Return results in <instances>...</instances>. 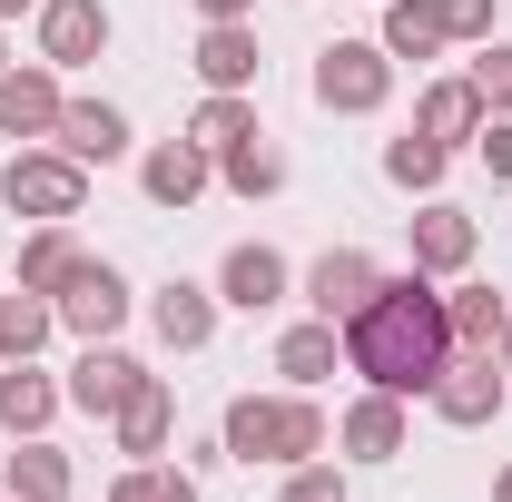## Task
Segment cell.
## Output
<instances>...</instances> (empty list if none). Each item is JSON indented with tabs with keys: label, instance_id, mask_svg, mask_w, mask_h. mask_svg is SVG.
Returning <instances> with one entry per match:
<instances>
[{
	"label": "cell",
	"instance_id": "cell-32",
	"mask_svg": "<svg viewBox=\"0 0 512 502\" xmlns=\"http://www.w3.org/2000/svg\"><path fill=\"white\" fill-rule=\"evenodd\" d=\"M463 79L483 89V109H493V119H512V40H483V50H473V69H463Z\"/></svg>",
	"mask_w": 512,
	"mask_h": 502
},
{
	"label": "cell",
	"instance_id": "cell-4",
	"mask_svg": "<svg viewBox=\"0 0 512 502\" xmlns=\"http://www.w3.org/2000/svg\"><path fill=\"white\" fill-rule=\"evenodd\" d=\"M384 99H394L384 40H325V50H316V109H335V119H375Z\"/></svg>",
	"mask_w": 512,
	"mask_h": 502
},
{
	"label": "cell",
	"instance_id": "cell-33",
	"mask_svg": "<svg viewBox=\"0 0 512 502\" xmlns=\"http://www.w3.org/2000/svg\"><path fill=\"white\" fill-rule=\"evenodd\" d=\"M444 30L453 40H493V0H444Z\"/></svg>",
	"mask_w": 512,
	"mask_h": 502
},
{
	"label": "cell",
	"instance_id": "cell-26",
	"mask_svg": "<svg viewBox=\"0 0 512 502\" xmlns=\"http://www.w3.org/2000/svg\"><path fill=\"white\" fill-rule=\"evenodd\" d=\"M188 138L207 148V158L247 148V138H256V89H207V99H197V119H188Z\"/></svg>",
	"mask_w": 512,
	"mask_h": 502
},
{
	"label": "cell",
	"instance_id": "cell-20",
	"mask_svg": "<svg viewBox=\"0 0 512 502\" xmlns=\"http://www.w3.org/2000/svg\"><path fill=\"white\" fill-rule=\"evenodd\" d=\"M375 40H384V60H394V69H404V60H414V69L444 60V50H453L444 0H384V30H375Z\"/></svg>",
	"mask_w": 512,
	"mask_h": 502
},
{
	"label": "cell",
	"instance_id": "cell-36",
	"mask_svg": "<svg viewBox=\"0 0 512 502\" xmlns=\"http://www.w3.org/2000/svg\"><path fill=\"white\" fill-rule=\"evenodd\" d=\"M20 10H40V0H0V30H10V20H20Z\"/></svg>",
	"mask_w": 512,
	"mask_h": 502
},
{
	"label": "cell",
	"instance_id": "cell-37",
	"mask_svg": "<svg viewBox=\"0 0 512 502\" xmlns=\"http://www.w3.org/2000/svg\"><path fill=\"white\" fill-rule=\"evenodd\" d=\"M493 502H512V463H503V473H493Z\"/></svg>",
	"mask_w": 512,
	"mask_h": 502
},
{
	"label": "cell",
	"instance_id": "cell-5",
	"mask_svg": "<svg viewBox=\"0 0 512 502\" xmlns=\"http://www.w3.org/2000/svg\"><path fill=\"white\" fill-rule=\"evenodd\" d=\"M434 414H444L453 434H483L493 414L512 404V375H503V355H453L444 375H434V394H424Z\"/></svg>",
	"mask_w": 512,
	"mask_h": 502
},
{
	"label": "cell",
	"instance_id": "cell-30",
	"mask_svg": "<svg viewBox=\"0 0 512 502\" xmlns=\"http://www.w3.org/2000/svg\"><path fill=\"white\" fill-rule=\"evenodd\" d=\"M109 502H197V473H178V463H128L119 483H109Z\"/></svg>",
	"mask_w": 512,
	"mask_h": 502
},
{
	"label": "cell",
	"instance_id": "cell-27",
	"mask_svg": "<svg viewBox=\"0 0 512 502\" xmlns=\"http://www.w3.org/2000/svg\"><path fill=\"white\" fill-rule=\"evenodd\" d=\"M79 266H89V256H79L69 227H30V237H20V286H40V296H60Z\"/></svg>",
	"mask_w": 512,
	"mask_h": 502
},
{
	"label": "cell",
	"instance_id": "cell-15",
	"mask_svg": "<svg viewBox=\"0 0 512 502\" xmlns=\"http://www.w3.org/2000/svg\"><path fill=\"white\" fill-rule=\"evenodd\" d=\"M109 434H119V453H128V463H158V453H168V434H178V394H168V375H148V384H138L119 414H109Z\"/></svg>",
	"mask_w": 512,
	"mask_h": 502
},
{
	"label": "cell",
	"instance_id": "cell-12",
	"mask_svg": "<svg viewBox=\"0 0 512 502\" xmlns=\"http://www.w3.org/2000/svg\"><path fill=\"white\" fill-rule=\"evenodd\" d=\"M138 384H148V365H138V355H119V345H79V365H69V404L109 424Z\"/></svg>",
	"mask_w": 512,
	"mask_h": 502
},
{
	"label": "cell",
	"instance_id": "cell-39",
	"mask_svg": "<svg viewBox=\"0 0 512 502\" xmlns=\"http://www.w3.org/2000/svg\"><path fill=\"white\" fill-rule=\"evenodd\" d=\"M0 79H10V40H0Z\"/></svg>",
	"mask_w": 512,
	"mask_h": 502
},
{
	"label": "cell",
	"instance_id": "cell-2",
	"mask_svg": "<svg viewBox=\"0 0 512 502\" xmlns=\"http://www.w3.org/2000/svg\"><path fill=\"white\" fill-rule=\"evenodd\" d=\"M217 453L227 463H266V473H286V463H306V453H325V404L316 394H237L227 404V424H217Z\"/></svg>",
	"mask_w": 512,
	"mask_h": 502
},
{
	"label": "cell",
	"instance_id": "cell-14",
	"mask_svg": "<svg viewBox=\"0 0 512 502\" xmlns=\"http://www.w3.org/2000/svg\"><path fill=\"white\" fill-rule=\"evenodd\" d=\"M50 148H69L79 168H109V158H128V109L119 99H69L60 128H50Z\"/></svg>",
	"mask_w": 512,
	"mask_h": 502
},
{
	"label": "cell",
	"instance_id": "cell-1",
	"mask_svg": "<svg viewBox=\"0 0 512 502\" xmlns=\"http://www.w3.org/2000/svg\"><path fill=\"white\" fill-rule=\"evenodd\" d=\"M453 365V315L434 296V276L424 266H404V276H375V296L345 315V375H365L375 394H434V375Z\"/></svg>",
	"mask_w": 512,
	"mask_h": 502
},
{
	"label": "cell",
	"instance_id": "cell-38",
	"mask_svg": "<svg viewBox=\"0 0 512 502\" xmlns=\"http://www.w3.org/2000/svg\"><path fill=\"white\" fill-rule=\"evenodd\" d=\"M493 355H503V375H512V315H503V345H493Z\"/></svg>",
	"mask_w": 512,
	"mask_h": 502
},
{
	"label": "cell",
	"instance_id": "cell-13",
	"mask_svg": "<svg viewBox=\"0 0 512 502\" xmlns=\"http://www.w3.org/2000/svg\"><path fill=\"white\" fill-rule=\"evenodd\" d=\"M375 276H384V266H375L365 247H325L316 266H306V306H316L325 325H345V315L375 296Z\"/></svg>",
	"mask_w": 512,
	"mask_h": 502
},
{
	"label": "cell",
	"instance_id": "cell-31",
	"mask_svg": "<svg viewBox=\"0 0 512 502\" xmlns=\"http://www.w3.org/2000/svg\"><path fill=\"white\" fill-rule=\"evenodd\" d=\"M276 502H355V483H345L335 453H306V463H286V493Z\"/></svg>",
	"mask_w": 512,
	"mask_h": 502
},
{
	"label": "cell",
	"instance_id": "cell-8",
	"mask_svg": "<svg viewBox=\"0 0 512 502\" xmlns=\"http://www.w3.org/2000/svg\"><path fill=\"white\" fill-rule=\"evenodd\" d=\"M286 286H296V266L276 247H227V266H217V306H237V315H276L286 306Z\"/></svg>",
	"mask_w": 512,
	"mask_h": 502
},
{
	"label": "cell",
	"instance_id": "cell-18",
	"mask_svg": "<svg viewBox=\"0 0 512 502\" xmlns=\"http://www.w3.org/2000/svg\"><path fill=\"white\" fill-rule=\"evenodd\" d=\"M197 79H207V89H256V79H266V50H256V30L247 20H207V30H197Z\"/></svg>",
	"mask_w": 512,
	"mask_h": 502
},
{
	"label": "cell",
	"instance_id": "cell-35",
	"mask_svg": "<svg viewBox=\"0 0 512 502\" xmlns=\"http://www.w3.org/2000/svg\"><path fill=\"white\" fill-rule=\"evenodd\" d=\"M256 0H197V20H247Z\"/></svg>",
	"mask_w": 512,
	"mask_h": 502
},
{
	"label": "cell",
	"instance_id": "cell-17",
	"mask_svg": "<svg viewBox=\"0 0 512 502\" xmlns=\"http://www.w3.org/2000/svg\"><path fill=\"white\" fill-rule=\"evenodd\" d=\"M148 325H158V345H168V355H197V345L217 335V286H188V276H168V286L148 296Z\"/></svg>",
	"mask_w": 512,
	"mask_h": 502
},
{
	"label": "cell",
	"instance_id": "cell-41",
	"mask_svg": "<svg viewBox=\"0 0 512 502\" xmlns=\"http://www.w3.org/2000/svg\"><path fill=\"white\" fill-rule=\"evenodd\" d=\"M375 10H384V0H375Z\"/></svg>",
	"mask_w": 512,
	"mask_h": 502
},
{
	"label": "cell",
	"instance_id": "cell-3",
	"mask_svg": "<svg viewBox=\"0 0 512 502\" xmlns=\"http://www.w3.org/2000/svg\"><path fill=\"white\" fill-rule=\"evenodd\" d=\"M0 207L10 217H30V227H69L79 207H89V168L69 158V148H10V168H0Z\"/></svg>",
	"mask_w": 512,
	"mask_h": 502
},
{
	"label": "cell",
	"instance_id": "cell-10",
	"mask_svg": "<svg viewBox=\"0 0 512 502\" xmlns=\"http://www.w3.org/2000/svg\"><path fill=\"white\" fill-rule=\"evenodd\" d=\"M138 188H148V207H197V197L217 188V158H207L197 138H158V148L138 158Z\"/></svg>",
	"mask_w": 512,
	"mask_h": 502
},
{
	"label": "cell",
	"instance_id": "cell-23",
	"mask_svg": "<svg viewBox=\"0 0 512 502\" xmlns=\"http://www.w3.org/2000/svg\"><path fill=\"white\" fill-rule=\"evenodd\" d=\"M69 483H79V463H69L60 443H40V434L0 463V493H10V502H69Z\"/></svg>",
	"mask_w": 512,
	"mask_h": 502
},
{
	"label": "cell",
	"instance_id": "cell-22",
	"mask_svg": "<svg viewBox=\"0 0 512 502\" xmlns=\"http://www.w3.org/2000/svg\"><path fill=\"white\" fill-rule=\"evenodd\" d=\"M345 365V325H325V315H306V325H286L276 335V375L296 384V394H316L325 375Z\"/></svg>",
	"mask_w": 512,
	"mask_h": 502
},
{
	"label": "cell",
	"instance_id": "cell-29",
	"mask_svg": "<svg viewBox=\"0 0 512 502\" xmlns=\"http://www.w3.org/2000/svg\"><path fill=\"white\" fill-rule=\"evenodd\" d=\"M217 178H227L237 197H276V188H286V158H276V148H266V128H256L247 148H227V158H217Z\"/></svg>",
	"mask_w": 512,
	"mask_h": 502
},
{
	"label": "cell",
	"instance_id": "cell-11",
	"mask_svg": "<svg viewBox=\"0 0 512 502\" xmlns=\"http://www.w3.org/2000/svg\"><path fill=\"white\" fill-rule=\"evenodd\" d=\"M335 443H345L355 463H394V453L414 443V424H404V394H375V384H365V394L335 414Z\"/></svg>",
	"mask_w": 512,
	"mask_h": 502
},
{
	"label": "cell",
	"instance_id": "cell-6",
	"mask_svg": "<svg viewBox=\"0 0 512 502\" xmlns=\"http://www.w3.org/2000/svg\"><path fill=\"white\" fill-rule=\"evenodd\" d=\"M50 306H60V325L79 335V345H109V335L128 325V306H138V296H128V276L109 266V256H89V266L69 276L60 296H50Z\"/></svg>",
	"mask_w": 512,
	"mask_h": 502
},
{
	"label": "cell",
	"instance_id": "cell-24",
	"mask_svg": "<svg viewBox=\"0 0 512 502\" xmlns=\"http://www.w3.org/2000/svg\"><path fill=\"white\" fill-rule=\"evenodd\" d=\"M50 335H60V306H50L40 286H10V296H0V365H30Z\"/></svg>",
	"mask_w": 512,
	"mask_h": 502
},
{
	"label": "cell",
	"instance_id": "cell-7",
	"mask_svg": "<svg viewBox=\"0 0 512 502\" xmlns=\"http://www.w3.org/2000/svg\"><path fill=\"white\" fill-rule=\"evenodd\" d=\"M60 109H69V89H60V69H50V60H30V69H10V79H0V138L40 148V138L60 128Z\"/></svg>",
	"mask_w": 512,
	"mask_h": 502
},
{
	"label": "cell",
	"instance_id": "cell-9",
	"mask_svg": "<svg viewBox=\"0 0 512 502\" xmlns=\"http://www.w3.org/2000/svg\"><path fill=\"white\" fill-rule=\"evenodd\" d=\"M109 50V0H40V60L50 69H89Z\"/></svg>",
	"mask_w": 512,
	"mask_h": 502
},
{
	"label": "cell",
	"instance_id": "cell-25",
	"mask_svg": "<svg viewBox=\"0 0 512 502\" xmlns=\"http://www.w3.org/2000/svg\"><path fill=\"white\" fill-rule=\"evenodd\" d=\"M444 315H453V355H493V345H503V296H493V286H483V276H463V286H453L444 296Z\"/></svg>",
	"mask_w": 512,
	"mask_h": 502
},
{
	"label": "cell",
	"instance_id": "cell-19",
	"mask_svg": "<svg viewBox=\"0 0 512 502\" xmlns=\"http://www.w3.org/2000/svg\"><path fill=\"white\" fill-rule=\"evenodd\" d=\"M483 89L473 79H424V99H414V128L434 138V148H463V138H483Z\"/></svg>",
	"mask_w": 512,
	"mask_h": 502
},
{
	"label": "cell",
	"instance_id": "cell-21",
	"mask_svg": "<svg viewBox=\"0 0 512 502\" xmlns=\"http://www.w3.org/2000/svg\"><path fill=\"white\" fill-rule=\"evenodd\" d=\"M60 404H69V384H50L40 365H10V375H0V434H10V443L50 434V424H60Z\"/></svg>",
	"mask_w": 512,
	"mask_h": 502
},
{
	"label": "cell",
	"instance_id": "cell-28",
	"mask_svg": "<svg viewBox=\"0 0 512 502\" xmlns=\"http://www.w3.org/2000/svg\"><path fill=\"white\" fill-rule=\"evenodd\" d=\"M444 168H453V148H434L424 128H404V138H384V178H394L404 197H434V188H444Z\"/></svg>",
	"mask_w": 512,
	"mask_h": 502
},
{
	"label": "cell",
	"instance_id": "cell-16",
	"mask_svg": "<svg viewBox=\"0 0 512 502\" xmlns=\"http://www.w3.org/2000/svg\"><path fill=\"white\" fill-rule=\"evenodd\" d=\"M404 227H414V266H424V276H463V266H473V247H483V237H473V217H463V207H444V197H424Z\"/></svg>",
	"mask_w": 512,
	"mask_h": 502
},
{
	"label": "cell",
	"instance_id": "cell-40",
	"mask_svg": "<svg viewBox=\"0 0 512 502\" xmlns=\"http://www.w3.org/2000/svg\"><path fill=\"white\" fill-rule=\"evenodd\" d=\"M0 502H10V493H0Z\"/></svg>",
	"mask_w": 512,
	"mask_h": 502
},
{
	"label": "cell",
	"instance_id": "cell-34",
	"mask_svg": "<svg viewBox=\"0 0 512 502\" xmlns=\"http://www.w3.org/2000/svg\"><path fill=\"white\" fill-rule=\"evenodd\" d=\"M473 158H483L493 178H512V119H483V138H473Z\"/></svg>",
	"mask_w": 512,
	"mask_h": 502
}]
</instances>
